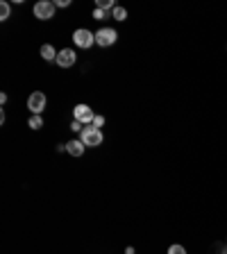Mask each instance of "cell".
<instances>
[{
  "label": "cell",
  "instance_id": "6da1fadb",
  "mask_svg": "<svg viewBox=\"0 0 227 254\" xmlns=\"http://www.w3.org/2000/svg\"><path fill=\"white\" fill-rule=\"evenodd\" d=\"M80 138H82V143L86 148H98V145H103L104 134H103V130H98L93 125H86L84 130L80 132Z\"/></svg>",
  "mask_w": 227,
  "mask_h": 254
},
{
  "label": "cell",
  "instance_id": "7a4b0ae2",
  "mask_svg": "<svg viewBox=\"0 0 227 254\" xmlns=\"http://www.w3.org/2000/svg\"><path fill=\"white\" fill-rule=\"evenodd\" d=\"M73 43L78 48H91L93 43H96V32H91V30H86V27H80V30H75L73 32Z\"/></svg>",
  "mask_w": 227,
  "mask_h": 254
},
{
  "label": "cell",
  "instance_id": "3957f363",
  "mask_svg": "<svg viewBox=\"0 0 227 254\" xmlns=\"http://www.w3.org/2000/svg\"><path fill=\"white\" fill-rule=\"evenodd\" d=\"M118 39V32L114 30V27H103V30H98L96 32V43L100 48H109L114 46Z\"/></svg>",
  "mask_w": 227,
  "mask_h": 254
},
{
  "label": "cell",
  "instance_id": "277c9868",
  "mask_svg": "<svg viewBox=\"0 0 227 254\" xmlns=\"http://www.w3.org/2000/svg\"><path fill=\"white\" fill-rule=\"evenodd\" d=\"M55 9H57L55 2H50V0H39V2L34 5L32 12H34V16H37L39 20H50L52 16H55Z\"/></svg>",
  "mask_w": 227,
  "mask_h": 254
},
{
  "label": "cell",
  "instance_id": "5b68a950",
  "mask_svg": "<svg viewBox=\"0 0 227 254\" xmlns=\"http://www.w3.org/2000/svg\"><path fill=\"white\" fill-rule=\"evenodd\" d=\"M93 118H96V114H93V109H91L89 104H75V109H73V120H78V123H82L86 127V125L93 123Z\"/></svg>",
  "mask_w": 227,
  "mask_h": 254
},
{
  "label": "cell",
  "instance_id": "8992f818",
  "mask_svg": "<svg viewBox=\"0 0 227 254\" xmlns=\"http://www.w3.org/2000/svg\"><path fill=\"white\" fill-rule=\"evenodd\" d=\"M45 93H41V91H34L30 98H27V109L32 111V114H39L41 116V111L45 109Z\"/></svg>",
  "mask_w": 227,
  "mask_h": 254
},
{
  "label": "cell",
  "instance_id": "52a82bcc",
  "mask_svg": "<svg viewBox=\"0 0 227 254\" xmlns=\"http://www.w3.org/2000/svg\"><path fill=\"white\" fill-rule=\"evenodd\" d=\"M75 61H78V55H75V50H71V48H64V50H59V55H57V66H62V68H71Z\"/></svg>",
  "mask_w": 227,
  "mask_h": 254
},
{
  "label": "cell",
  "instance_id": "ba28073f",
  "mask_svg": "<svg viewBox=\"0 0 227 254\" xmlns=\"http://www.w3.org/2000/svg\"><path fill=\"white\" fill-rule=\"evenodd\" d=\"M84 150H86V145L82 143V138H73V141L66 143V152H68L71 156H82Z\"/></svg>",
  "mask_w": 227,
  "mask_h": 254
},
{
  "label": "cell",
  "instance_id": "9c48e42d",
  "mask_svg": "<svg viewBox=\"0 0 227 254\" xmlns=\"http://www.w3.org/2000/svg\"><path fill=\"white\" fill-rule=\"evenodd\" d=\"M57 55L59 52L55 50L50 43H43V46H41V57H43L45 61H57Z\"/></svg>",
  "mask_w": 227,
  "mask_h": 254
},
{
  "label": "cell",
  "instance_id": "30bf717a",
  "mask_svg": "<svg viewBox=\"0 0 227 254\" xmlns=\"http://www.w3.org/2000/svg\"><path fill=\"white\" fill-rule=\"evenodd\" d=\"M27 127H30V130H41V127H43V118H41L39 114H32L30 120H27Z\"/></svg>",
  "mask_w": 227,
  "mask_h": 254
},
{
  "label": "cell",
  "instance_id": "8fae6325",
  "mask_svg": "<svg viewBox=\"0 0 227 254\" xmlns=\"http://www.w3.org/2000/svg\"><path fill=\"white\" fill-rule=\"evenodd\" d=\"M9 14H12V7H9L7 0H2V2H0V20H7L9 19Z\"/></svg>",
  "mask_w": 227,
  "mask_h": 254
},
{
  "label": "cell",
  "instance_id": "7c38bea8",
  "mask_svg": "<svg viewBox=\"0 0 227 254\" xmlns=\"http://www.w3.org/2000/svg\"><path fill=\"white\" fill-rule=\"evenodd\" d=\"M111 16H114L116 20H125V19H127V9L116 5V7H114V12H111Z\"/></svg>",
  "mask_w": 227,
  "mask_h": 254
},
{
  "label": "cell",
  "instance_id": "4fadbf2b",
  "mask_svg": "<svg viewBox=\"0 0 227 254\" xmlns=\"http://www.w3.org/2000/svg\"><path fill=\"white\" fill-rule=\"evenodd\" d=\"M98 9H103V12H109V9H111V12H114V7H116V5H114V2H111V0H98Z\"/></svg>",
  "mask_w": 227,
  "mask_h": 254
},
{
  "label": "cell",
  "instance_id": "5bb4252c",
  "mask_svg": "<svg viewBox=\"0 0 227 254\" xmlns=\"http://www.w3.org/2000/svg\"><path fill=\"white\" fill-rule=\"evenodd\" d=\"M168 254H186V248H184V245H170Z\"/></svg>",
  "mask_w": 227,
  "mask_h": 254
},
{
  "label": "cell",
  "instance_id": "9a60e30c",
  "mask_svg": "<svg viewBox=\"0 0 227 254\" xmlns=\"http://www.w3.org/2000/svg\"><path fill=\"white\" fill-rule=\"evenodd\" d=\"M103 19H107V12H103V9H93V20H103Z\"/></svg>",
  "mask_w": 227,
  "mask_h": 254
},
{
  "label": "cell",
  "instance_id": "2e32d148",
  "mask_svg": "<svg viewBox=\"0 0 227 254\" xmlns=\"http://www.w3.org/2000/svg\"><path fill=\"white\" fill-rule=\"evenodd\" d=\"M91 125H93V127H98V130H100V127H104V116H98V114H96V118H93V123H91Z\"/></svg>",
  "mask_w": 227,
  "mask_h": 254
},
{
  "label": "cell",
  "instance_id": "e0dca14e",
  "mask_svg": "<svg viewBox=\"0 0 227 254\" xmlns=\"http://www.w3.org/2000/svg\"><path fill=\"white\" fill-rule=\"evenodd\" d=\"M71 130H73V132H82V130H84V125L78 123V120H73V123H71Z\"/></svg>",
  "mask_w": 227,
  "mask_h": 254
},
{
  "label": "cell",
  "instance_id": "ac0fdd59",
  "mask_svg": "<svg viewBox=\"0 0 227 254\" xmlns=\"http://www.w3.org/2000/svg\"><path fill=\"white\" fill-rule=\"evenodd\" d=\"M71 5V0H57V2H55V7H68Z\"/></svg>",
  "mask_w": 227,
  "mask_h": 254
},
{
  "label": "cell",
  "instance_id": "d6986e66",
  "mask_svg": "<svg viewBox=\"0 0 227 254\" xmlns=\"http://www.w3.org/2000/svg\"><path fill=\"white\" fill-rule=\"evenodd\" d=\"M125 254H134V248H127L125 250Z\"/></svg>",
  "mask_w": 227,
  "mask_h": 254
}]
</instances>
